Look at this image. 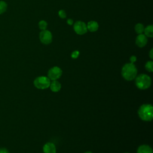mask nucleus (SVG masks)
Instances as JSON below:
<instances>
[{
    "mask_svg": "<svg viewBox=\"0 0 153 153\" xmlns=\"http://www.w3.org/2000/svg\"><path fill=\"white\" fill-rule=\"evenodd\" d=\"M38 26L41 30H45L47 27V23L45 20H41L38 23Z\"/></svg>",
    "mask_w": 153,
    "mask_h": 153,
    "instance_id": "17",
    "label": "nucleus"
},
{
    "mask_svg": "<svg viewBox=\"0 0 153 153\" xmlns=\"http://www.w3.org/2000/svg\"><path fill=\"white\" fill-rule=\"evenodd\" d=\"M137 113L143 121H151L153 118V107L151 104H143L139 107Z\"/></svg>",
    "mask_w": 153,
    "mask_h": 153,
    "instance_id": "2",
    "label": "nucleus"
},
{
    "mask_svg": "<svg viewBox=\"0 0 153 153\" xmlns=\"http://www.w3.org/2000/svg\"><path fill=\"white\" fill-rule=\"evenodd\" d=\"M144 28H145V27H144L143 25L140 23H139L135 25L134 30L137 34H140L143 32Z\"/></svg>",
    "mask_w": 153,
    "mask_h": 153,
    "instance_id": "14",
    "label": "nucleus"
},
{
    "mask_svg": "<svg viewBox=\"0 0 153 153\" xmlns=\"http://www.w3.org/2000/svg\"><path fill=\"white\" fill-rule=\"evenodd\" d=\"M124 153H128V152H124Z\"/></svg>",
    "mask_w": 153,
    "mask_h": 153,
    "instance_id": "25",
    "label": "nucleus"
},
{
    "mask_svg": "<svg viewBox=\"0 0 153 153\" xmlns=\"http://www.w3.org/2000/svg\"><path fill=\"white\" fill-rule=\"evenodd\" d=\"M135 84L136 87L140 90H146L148 88L151 84V79L146 74H140L136 76Z\"/></svg>",
    "mask_w": 153,
    "mask_h": 153,
    "instance_id": "3",
    "label": "nucleus"
},
{
    "mask_svg": "<svg viewBox=\"0 0 153 153\" xmlns=\"http://www.w3.org/2000/svg\"><path fill=\"white\" fill-rule=\"evenodd\" d=\"M79 55V52L78 50H75L71 53V57L72 59H76Z\"/></svg>",
    "mask_w": 153,
    "mask_h": 153,
    "instance_id": "19",
    "label": "nucleus"
},
{
    "mask_svg": "<svg viewBox=\"0 0 153 153\" xmlns=\"http://www.w3.org/2000/svg\"><path fill=\"white\" fill-rule=\"evenodd\" d=\"M145 69L147 71L152 72L153 71V62L152 60L148 61L145 64Z\"/></svg>",
    "mask_w": 153,
    "mask_h": 153,
    "instance_id": "15",
    "label": "nucleus"
},
{
    "mask_svg": "<svg viewBox=\"0 0 153 153\" xmlns=\"http://www.w3.org/2000/svg\"><path fill=\"white\" fill-rule=\"evenodd\" d=\"M62 75V70L58 66H54L51 68H50L47 73L48 78L53 81V80H57Z\"/></svg>",
    "mask_w": 153,
    "mask_h": 153,
    "instance_id": "5",
    "label": "nucleus"
},
{
    "mask_svg": "<svg viewBox=\"0 0 153 153\" xmlns=\"http://www.w3.org/2000/svg\"><path fill=\"white\" fill-rule=\"evenodd\" d=\"M144 33L146 36L152 38L153 36V26L148 25L144 28Z\"/></svg>",
    "mask_w": 153,
    "mask_h": 153,
    "instance_id": "13",
    "label": "nucleus"
},
{
    "mask_svg": "<svg viewBox=\"0 0 153 153\" xmlns=\"http://www.w3.org/2000/svg\"><path fill=\"white\" fill-rule=\"evenodd\" d=\"M74 29L76 33L80 35L86 33L88 30L86 24L82 21H76L74 24Z\"/></svg>",
    "mask_w": 153,
    "mask_h": 153,
    "instance_id": "6",
    "label": "nucleus"
},
{
    "mask_svg": "<svg viewBox=\"0 0 153 153\" xmlns=\"http://www.w3.org/2000/svg\"><path fill=\"white\" fill-rule=\"evenodd\" d=\"M84 153H93V152H91V151H86V152H85Z\"/></svg>",
    "mask_w": 153,
    "mask_h": 153,
    "instance_id": "24",
    "label": "nucleus"
},
{
    "mask_svg": "<svg viewBox=\"0 0 153 153\" xmlns=\"http://www.w3.org/2000/svg\"><path fill=\"white\" fill-rule=\"evenodd\" d=\"M66 22H67V23H68L69 25H73V23H74L73 20H72L71 19H68L67 20Z\"/></svg>",
    "mask_w": 153,
    "mask_h": 153,
    "instance_id": "22",
    "label": "nucleus"
},
{
    "mask_svg": "<svg viewBox=\"0 0 153 153\" xmlns=\"http://www.w3.org/2000/svg\"><path fill=\"white\" fill-rule=\"evenodd\" d=\"M7 8V4L5 2L1 1H0V14L4 13Z\"/></svg>",
    "mask_w": 153,
    "mask_h": 153,
    "instance_id": "16",
    "label": "nucleus"
},
{
    "mask_svg": "<svg viewBox=\"0 0 153 153\" xmlns=\"http://www.w3.org/2000/svg\"><path fill=\"white\" fill-rule=\"evenodd\" d=\"M87 30H88L90 32H94L97 30L99 28V25L97 22L91 20L87 23Z\"/></svg>",
    "mask_w": 153,
    "mask_h": 153,
    "instance_id": "10",
    "label": "nucleus"
},
{
    "mask_svg": "<svg viewBox=\"0 0 153 153\" xmlns=\"http://www.w3.org/2000/svg\"><path fill=\"white\" fill-rule=\"evenodd\" d=\"M137 60V58L135 56L133 55L131 56L130 57V63H134V62H135Z\"/></svg>",
    "mask_w": 153,
    "mask_h": 153,
    "instance_id": "20",
    "label": "nucleus"
},
{
    "mask_svg": "<svg viewBox=\"0 0 153 153\" xmlns=\"http://www.w3.org/2000/svg\"><path fill=\"white\" fill-rule=\"evenodd\" d=\"M147 42H148V39L146 36L143 33L138 34V35L136 38V41H135L136 44L139 47H140V48L145 47L146 45Z\"/></svg>",
    "mask_w": 153,
    "mask_h": 153,
    "instance_id": "8",
    "label": "nucleus"
},
{
    "mask_svg": "<svg viewBox=\"0 0 153 153\" xmlns=\"http://www.w3.org/2000/svg\"><path fill=\"white\" fill-rule=\"evenodd\" d=\"M137 153H153V151L149 145H142L137 148Z\"/></svg>",
    "mask_w": 153,
    "mask_h": 153,
    "instance_id": "11",
    "label": "nucleus"
},
{
    "mask_svg": "<svg viewBox=\"0 0 153 153\" xmlns=\"http://www.w3.org/2000/svg\"><path fill=\"white\" fill-rule=\"evenodd\" d=\"M39 39L44 44H49L52 42V34L50 31L45 29L39 33Z\"/></svg>",
    "mask_w": 153,
    "mask_h": 153,
    "instance_id": "7",
    "label": "nucleus"
},
{
    "mask_svg": "<svg viewBox=\"0 0 153 153\" xmlns=\"http://www.w3.org/2000/svg\"><path fill=\"white\" fill-rule=\"evenodd\" d=\"M137 73V69L134 63H126L122 68L121 75L127 81H131L134 79Z\"/></svg>",
    "mask_w": 153,
    "mask_h": 153,
    "instance_id": "1",
    "label": "nucleus"
},
{
    "mask_svg": "<svg viewBox=\"0 0 153 153\" xmlns=\"http://www.w3.org/2000/svg\"><path fill=\"white\" fill-rule=\"evenodd\" d=\"M44 153H56V148L52 142H47L43 146Z\"/></svg>",
    "mask_w": 153,
    "mask_h": 153,
    "instance_id": "9",
    "label": "nucleus"
},
{
    "mask_svg": "<svg viewBox=\"0 0 153 153\" xmlns=\"http://www.w3.org/2000/svg\"><path fill=\"white\" fill-rule=\"evenodd\" d=\"M50 90L53 92H58L60 90L62 85L60 82L57 80H53L51 82H50Z\"/></svg>",
    "mask_w": 153,
    "mask_h": 153,
    "instance_id": "12",
    "label": "nucleus"
},
{
    "mask_svg": "<svg viewBox=\"0 0 153 153\" xmlns=\"http://www.w3.org/2000/svg\"><path fill=\"white\" fill-rule=\"evenodd\" d=\"M50 82V79L47 76H40L36 77L35 79L33 81V84L36 88L43 90L49 87Z\"/></svg>",
    "mask_w": 153,
    "mask_h": 153,
    "instance_id": "4",
    "label": "nucleus"
},
{
    "mask_svg": "<svg viewBox=\"0 0 153 153\" xmlns=\"http://www.w3.org/2000/svg\"><path fill=\"white\" fill-rule=\"evenodd\" d=\"M0 153H10L7 149L5 148H0Z\"/></svg>",
    "mask_w": 153,
    "mask_h": 153,
    "instance_id": "21",
    "label": "nucleus"
},
{
    "mask_svg": "<svg viewBox=\"0 0 153 153\" xmlns=\"http://www.w3.org/2000/svg\"><path fill=\"white\" fill-rule=\"evenodd\" d=\"M58 15L61 19H65L66 17V13L65 11L63 10H59L58 12Z\"/></svg>",
    "mask_w": 153,
    "mask_h": 153,
    "instance_id": "18",
    "label": "nucleus"
},
{
    "mask_svg": "<svg viewBox=\"0 0 153 153\" xmlns=\"http://www.w3.org/2000/svg\"><path fill=\"white\" fill-rule=\"evenodd\" d=\"M149 57H150L151 59H153V49H152V48H151V50H150V51H149Z\"/></svg>",
    "mask_w": 153,
    "mask_h": 153,
    "instance_id": "23",
    "label": "nucleus"
}]
</instances>
